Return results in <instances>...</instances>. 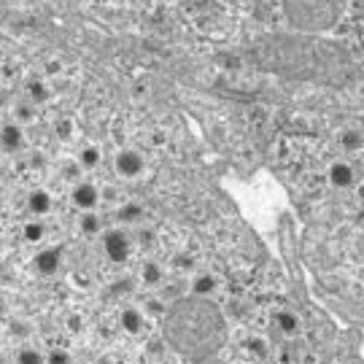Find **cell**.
<instances>
[{"label": "cell", "mask_w": 364, "mask_h": 364, "mask_svg": "<svg viewBox=\"0 0 364 364\" xmlns=\"http://www.w3.org/2000/svg\"><path fill=\"white\" fill-rule=\"evenodd\" d=\"M165 338L170 348L186 359H208L224 346V316L210 297H192L176 302L165 313Z\"/></svg>", "instance_id": "cell-1"}, {"label": "cell", "mask_w": 364, "mask_h": 364, "mask_svg": "<svg viewBox=\"0 0 364 364\" xmlns=\"http://www.w3.org/2000/svg\"><path fill=\"white\" fill-rule=\"evenodd\" d=\"M287 14L294 25L326 27L335 22L338 0H287Z\"/></svg>", "instance_id": "cell-2"}, {"label": "cell", "mask_w": 364, "mask_h": 364, "mask_svg": "<svg viewBox=\"0 0 364 364\" xmlns=\"http://www.w3.org/2000/svg\"><path fill=\"white\" fill-rule=\"evenodd\" d=\"M353 178H356V176H353V168L348 162H335V165L329 168V181L335 183L338 189H348L353 183Z\"/></svg>", "instance_id": "cell-3"}, {"label": "cell", "mask_w": 364, "mask_h": 364, "mask_svg": "<svg viewBox=\"0 0 364 364\" xmlns=\"http://www.w3.org/2000/svg\"><path fill=\"white\" fill-rule=\"evenodd\" d=\"M141 168H144V162L135 151H124V154L117 156V170L122 176H138Z\"/></svg>", "instance_id": "cell-4"}, {"label": "cell", "mask_w": 364, "mask_h": 364, "mask_svg": "<svg viewBox=\"0 0 364 364\" xmlns=\"http://www.w3.org/2000/svg\"><path fill=\"white\" fill-rule=\"evenodd\" d=\"M216 289H219V284L210 273H200L192 278V294H197V297H213Z\"/></svg>", "instance_id": "cell-5"}, {"label": "cell", "mask_w": 364, "mask_h": 364, "mask_svg": "<svg viewBox=\"0 0 364 364\" xmlns=\"http://www.w3.org/2000/svg\"><path fill=\"white\" fill-rule=\"evenodd\" d=\"M275 324H278V329H281L284 335H294L299 329V318L294 313H278V316H275Z\"/></svg>", "instance_id": "cell-6"}, {"label": "cell", "mask_w": 364, "mask_h": 364, "mask_svg": "<svg viewBox=\"0 0 364 364\" xmlns=\"http://www.w3.org/2000/svg\"><path fill=\"white\" fill-rule=\"evenodd\" d=\"M141 278H144L146 287H154V284L162 281V267L156 262H146L144 267H141Z\"/></svg>", "instance_id": "cell-7"}, {"label": "cell", "mask_w": 364, "mask_h": 364, "mask_svg": "<svg viewBox=\"0 0 364 364\" xmlns=\"http://www.w3.org/2000/svg\"><path fill=\"white\" fill-rule=\"evenodd\" d=\"M340 141H343V146H346L348 151H356V149L362 146V135H359V132H346Z\"/></svg>", "instance_id": "cell-8"}, {"label": "cell", "mask_w": 364, "mask_h": 364, "mask_svg": "<svg viewBox=\"0 0 364 364\" xmlns=\"http://www.w3.org/2000/svg\"><path fill=\"white\" fill-rule=\"evenodd\" d=\"M248 348H251V351H254V353H264V351H267V346H264V343H262L259 338H254V340H251V343H248Z\"/></svg>", "instance_id": "cell-9"}]
</instances>
